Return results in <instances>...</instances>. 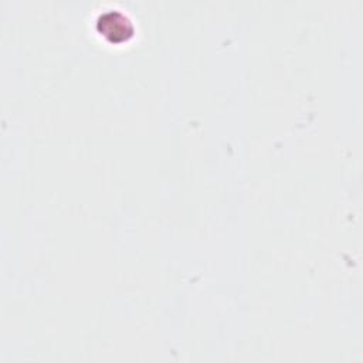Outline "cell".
I'll use <instances>...</instances> for the list:
<instances>
[{
	"mask_svg": "<svg viewBox=\"0 0 363 363\" xmlns=\"http://www.w3.org/2000/svg\"><path fill=\"white\" fill-rule=\"evenodd\" d=\"M96 23H98L99 31L112 43H119L126 40L133 31V26L130 24V20L118 10L104 11L98 17Z\"/></svg>",
	"mask_w": 363,
	"mask_h": 363,
	"instance_id": "1",
	"label": "cell"
}]
</instances>
